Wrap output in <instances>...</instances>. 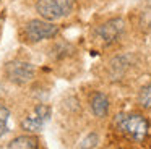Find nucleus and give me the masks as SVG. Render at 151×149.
<instances>
[{"label": "nucleus", "instance_id": "obj_1", "mask_svg": "<svg viewBox=\"0 0 151 149\" xmlns=\"http://www.w3.org/2000/svg\"><path fill=\"white\" fill-rule=\"evenodd\" d=\"M114 125L119 131L138 143L146 138L148 128H150L148 120L140 113H119L114 118Z\"/></svg>", "mask_w": 151, "mask_h": 149}, {"label": "nucleus", "instance_id": "obj_2", "mask_svg": "<svg viewBox=\"0 0 151 149\" xmlns=\"http://www.w3.org/2000/svg\"><path fill=\"white\" fill-rule=\"evenodd\" d=\"M59 34V26L54 24V21L47 19H29L26 24L21 28V39L28 44H36V42L52 39Z\"/></svg>", "mask_w": 151, "mask_h": 149}, {"label": "nucleus", "instance_id": "obj_3", "mask_svg": "<svg viewBox=\"0 0 151 149\" xmlns=\"http://www.w3.org/2000/svg\"><path fill=\"white\" fill-rule=\"evenodd\" d=\"M75 8V0H37L36 11L47 21H57L68 16Z\"/></svg>", "mask_w": 151, "mask_h": 149}, {"label": "nucleus", "instance_id": "obj_4", "mask_svg": "<svg viewBox=\"0 0 151 149\" xmlns=\"http://www.w3.org/2000/svg\"><path fill=\"white\" fill-rule=\"evenodd\" d=\"M5 71V76L10 83L18 84V86H24V84L31 83L34 78V67L29 63V62H24V60H12L5 65L4 68Z\"/></svg>", "mask_w": 151, "mask_h": 149}, {"label": "nucleus", "instance_id": "obj_5", "mask_svg": "<svg viewBox=\"0 0 151 149\" xmlns=\"http://www.w3.org/2000/svg\"><path fill=\"white\" fill-rule=\"evenodd\" d=\"M124 31H125L124 19L122 18H111L94 29V36L101 44L112 45L117 41H120V37L124 36Z\"/></svg>", "mask_w": 151, "mask_h": 149}, {"label": "nucleus", "instance_id": "obj_6", "mask_svg": "<svg viewBox=\"0 0 151 149\" xmlns=\"http://www.w3.org/2000/svg\"><path fill=\"white\" fill-rule=\"evenodd\" d=\"M50 113H52V109L46 104H41V105H36L29 117L21 122V128L24 131L29 133H37L42 130V126L47 123V120L50 118Z\"/></svg>", "mask_w": 151, "mask_h": 149}, {"label": "nucleus", "instance_id": "obj_7", "mask_svg": "<svg viewBox=\"0 0 151 149\" xmlns=\"http://www.w3.org/2000/svg\"><path fill=\"white\" fill-rule=\"evenodd\" d=\"M91 110L96 117L102 118V117L107 115L109 112V99L106 94L102 92H96L94 96L91 97Z\"/></svg>", "mask_w": 151, "mask_h": 149}, {"label": "nucleus", "instance_id": "obj_8", "mask_svg": "<svg viewBox=\"0 0 151 149\" xmlns=\"http://www.w3.org/2000/svg\"><path fill=\"white\" fill-rule=\"evenodd\" d=\"M7 149H39V143L34 136L29 135H21L13 138L8 143Z\"/></svg>", "mask_w": 151, "mask_h": 149}, {"label": "nucleus", "instance_id": "obj_9", "mask_svg": "<svg viewBox=\"0 0 151 149\" xmlns=\"http://www.w3.org/2000/svg\"><path fill=\"white\" fill-rule=\"evenodd\" d=\"M128 65H130V58H128V55H119V57L112 58L111 62V74L117 80V78L124 76L125 70L128 68Z\"/></svg>", "mask_w": 151, "mask_h": 149}, {"label": "nucleus", "instance_id": "obj_10", "mask_svg": "<svg viewBox=\"0 0 151 149\" xmlns=\"http://www.w3.org/2000/svg\"><path fill=\"white\" fill-rule=\"evenodd\" d=\"M138 104L146 110L151 109V83L141 87L140 94H138Z\"/></svg>", "mask_w": 151, "mask_h": 149}, {"label": "nucleus", "instance_id": "obj_11", "mask_svg": "<svg viewBox=\"0 0 151 149\" xmlns=\"http://www.w3.org/2000/svg\"><path fill=\"white\" fill-rule=\"evenodd\" d=\"M8 117H10L8 109L0 104V138L8 133Z\"/></svg>", "mask_w": 151, "mask_h": 149}, {"label": "nucleus", "instance_id": "obj_12", "mask_svg": "<svg viewBox=\"0 0 151 149\" xmlns=\"http://www.w3.org/2000/svg\"><path fill=\"white\" fill-rule=\"evenodd\" d=\"M96 141H98V136L93 133V135H89L88 138L83 141V144H81V149H89V148H93V146L96 144Z\"/></svg>", "mask_w": 151, "mask_h": 149}]
</instances>
